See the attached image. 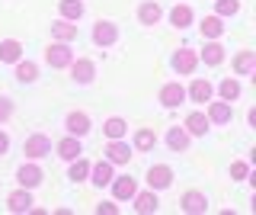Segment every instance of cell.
Listing matches in <instances>:
<instances>
[{
    "label": "cell",
    "mask_w": 256,
    "mask_h": 215,
    "mask_svg": "<svg viewBox=\"0 0 256 215\" xmlns=\"http://www.w3.org/2000/svg\"><path fill=\"white\" fill-rule=\"evenodd\" d=\"M112 193H116V199H132L134 196V180L132 177H118L112 183Z\"/></svg>",
    "instance_id": "obj_12"
},
{
    "label": "cell",
    "mask_w": 256,
    "mask_h": 215,
    "mask_svg": "<svg viewBox=\"0 0 256 215\" xmlns=\"http://www.w3.org/2000/svg\"><path fill=\"white\" fill-rule=\"evenodd\" d=\"M205 209H208V199L202 193H186V196H182V212L196 215V212H205Z\"/></svg>",
    "instance_id": "obj_7"
},
{
    "label": "cell",
    "mask_w": 256,
    "mask_h": 215,
    "mask_svg": "<svg viewBox=\"0 0 256 215\" xmlns=\"http://www.w3.org/2000/svg\"><path fill=\"white\" fill-rule=\"evenodd\" d=\"M6 202H10V209H13V212H29V209H32L29 193H13L10 199H6Z\"/></svg>",
    "instance_id": "obj_25"
},
{
    "label": "cell",
    "mask_w": 256,
    "mask_h": 215,
    "mask_svg": "<svg viewBox=\"0 0 256 215\" xmlns=\"http://www.w3.org/2000/svg\"><path fill=\"white\" fill-rule=\"evenodd\" d=\"M68 129H70V135H86L90 132V119L84 113H70L68 116Z\"/></svg>",
    "instance_id": "obj_10"
},
{
    "label": "cell",
    "mask_w": 256,
    "mask_h": 215,
    "mask_svg": "<svg viewBox=\"0 0 256 215\" xmlns=\"http://www.w3.org/2000/svg\"><path fill=\"white\" fill-rule=\"evenodd\" d=\"M166 141H170V148H173V151H186V148H189V135L182 132V129H170Z\"/></svg>",
    "instance_id": "obj_20"
},
{
    "label": "cell",
    "mask_w": 256,
    "mask_h": 215,
    "mask_svg": "<svg viewBox=\"0 0 256 215\" xmlns=\"http://www.w3.org/2000/svg\"><path fill=\"white\" fill-rule=\"evenodd\" d=\"M96 212H100V215H116L118 209H116L112 202H100V205H96Z\"/></svg>",
    "instance_id": "obj_36"
},
{
    "label": "cell",
    "mask_w": 256,
    "mask_h": 215,
    "mask_svg": "<svg viewBox=\"0 0 256 215\" xmlns=\"http://www.w3.org/2000/svg\"><path fill=\"white\" fill-rule=\"evenodd\" d=\"M52 36L61 39V42H74V39H77V26H70V23H54Z\"/></svg>",
    "instance_id": "obj_17"
},
{
    "label": "cell",
    "mask_w": 256,
    "mask_h": 215,
    "mask_svg": "<svg viewBox=\"0 0 256 215\" xmlns=\"http://www.w3.org/2000/svg\"><path fill=\"white\" fill-rule=\"evenodd\" d=\"M16 77H20L22 84H29V81H36V77H38V68L32 65V61H22V65L16 68Z\"/></svg>",
    "instance_id": "obj_28"
},
{
    "label": "cell",
    "mask_w": 256,
    "mask_h": 215,
    "mask_svg": "<svg viewBox=\"0 0 256 215\" xmlns=\"http://www.w3.org/2000/svg\"><path fill=\"white\" fill-rule=\"evenodd\" d=\"M10 113H13V106H10V103H6V100H0V119H6Z\"/></svg>",
    "instance_id": "obj_37"
},
{
    "label": "cell",
    "mask_w": 256,
    "mask_h": 215,
    "mask_svg": "<svg viewBox=\"0 0 256 215\" xmlns=\"http://www.w3.org/2000/svg\"><path fill=\"white\" fill-rule=\"evenodd\" d=\"M20 183H22V186H26V189H32V186H38V183H42V170H38V167H22V170H20Z\"/></svg>",
    "instance_id": "obj_14"
},
{
    "label": "cell",
    "mask_w": 256,
    "mask_h": 215,
    "mask_svg": "<svg viewBox=\"0 0 256 215\" xmlns=\"http://www.w3.org/2000/svg\"><path fill=\"white\" fill-rule=\"evenodd\" d=\"M230 177H234V180H244L246 177V164H230Z\"/></svg>",
    "instance_id": "obj_35"
},
{
    "label": "cell",
    "mask_w": 256,
    "mask_h": 215,
    "mask_svg": "<svg viewBox=\"0 0 256 215\" xmlns=\"http://www.w3.org/2000/svg\"><path fill=\"white\" fill-rule=\"evenodd\" d=\"M93 183L96 186H106V183H112V164L109 161H100L93 167Z\"/></svg>",
    "instance_id": "obj_15"
},
{
    "label": "cell",
    "mask_w": 256,
    "mask_h": 215,
    "mask_svg": "<svg viewBox=\"0 0 256 215\" xmlns=\"http://www.w3.org/2000/svg\"><path fill=\"white\" fill-rule=\"evenodd\" d=\"M6 148H10V141H6V135H4V132H0V154H4V151H6Z\"/></svg>",
    "instance_id": "obj_38"
},
{
    "label": "cell",
    "mask_w": 256,
    "mask_h": 215,
    "mask_svg": "<svg viewBox=\"0 0 256 215\" xmlns=\"http://www.w3.org/2000/svg\"><path fill=\"white\" fill-rule=\"evenodd\" d=\"M208 116H212L214 122H228V119H230V106H228V103H212Z\"/></svg>",
    "instance_id": "obj_30"
},
{
    "label": "cell",
    "mask_w": 256,
    "mask_h": 215,
    "mask_svg": "<svg viewBox=\"0 0 256 215\" xmlns=\"http://www.w3.org/2000/svg\"><path fill=\"white\" fill-rule=\"evenodd\" d=\"M58 154L64 157V161H74V157L80 154V145H77V138H64L61 145H58Z\"/></svg>",
    "instance_id": "obj_24"
},
{
    "label": "cell",
    "mask_w": 256,
    "mask_h": 215,
    "mask_svg": "<svg viewBox=\"0 0 256 215\" xmlns=\"http://www.w3.org/2000/svg\"><path fill=\"white\" fill-rule=\"evenodd\" d=\"M134 209H138L141 215L157 212V196H154V193H141V196H138V202H134Z\"/></svg>",
    "instance_id": "obj_21"
},
{
    "label": "cell",
    "mask_w": 256,
    "mask_h": 215,
    "mask_svg": "<svg viewBox=\"0 0 256 215\" xmlns=\"http://www.w3.org/2000/svg\"><path fill=\"white\" fill-rule=\"evenodd\" d=\"M102 132H106L109 138H122V135L128 132V125L122 122V119H109V122H106V129H102Z\"/></svg>",
    "instance_id": "obj_31"
},
{
    "label": "cell",
    "mask_w": 256,
    "mask_h": 215,
    "mask_svg": "<svg viewBox=\"0 0 256 215\" xmlns=\"http://www.w3.org/2000/svg\"><path fill=\"white\" fill-rule=\"evenodd\" d=\"M106 154H109V161H112V164H128L132 151H128V145H122L118 138H112V145L106 148Z\"/></svg>",
    "instance_id": "obj_6"
},
{
    "label": "cell",
    "mask_w": 256,
    "mask_h": 215,
    "mask_svg": "<svg viewBox=\"0 0 256 215\" xmlns=\"http://www.w3.org/2000/svg\"><path fill=\"white\" fill-rule=\"evenodd\" d=\"M186 129H189L192 135H205V132H208V119H205L202 113H189V116H186Z\"/></svg>",
    "instance_id": "obj_16"
},
{
    "label": "cell",
    "mask_w": 256,
    "mask_h": 215,
    "mask_svg": "<svg viewBox=\"0 0 256 215\" xmlns=\"http://www.w3.org/2000/svg\"><path fill=\"white\" fill-rule=\"evenodd\" d=\"M237 10H240L237 0H218V13L221 17H230V13H237Z\"/></svg>",
    "instance_id": "obj_34"
},
{
    "label": "cell",
    "mask_w": 256,
    "mask_h": 215,
    "mask_svg": "<svg viewBox=\"0 0 256 215\" xmlns=\"http://www.w3.org/2000/svg\"><path fill=\"white\" fill-rule=\"evenodd\" d=\"M182 100H186V90H182L180 84H166L164 90H160V103H164V106H180Z\"/></svg>",
    "instance_id": "obj_4"
},
{
    "label": "cell",
    "mask_w": 256,
    "mask_h": 215,
    "mask_svg": "<svg viewBox=\"0 0 256 215\" xmlns=\"http://www.w3.org/2000/svg\"><path fill=\"white\" fill-rule=\"evenodd\" d=\"M70 74H74V81H80V84L93 81V61H86V58L74 61V65H70Z\"/></svg>",
    "instance_id": "obj_9"
},
{
    "label": "cell",
    "mask_w": 256,
    "mask_h": 215,
    "mask_svg": "<svg viewBox=\"0 0 256 215\" xmlns=\"http://www.w3.org/2000/svg\"><path fill=\"white\" fill-rule=\"evenodd\" d=\"M221 33H224V26H221L218 17H205V20H202V36H205V39H218Z\"/></svg>",
    "instance_id": "obj_18"
},
{
    "label": "cell",
    "mask_w": 256,
    "mask_h": 215,
    "mask_svg": "<svg viewBox=\"0 0 256 215\" xmlns=\"http://www.w3.org/2000/svg\"><path fill=\"white\" fill-rule=\"evenodd\" d=\"M52 151V141L45 138V135H32V138L22 145V154L26 157H42V154H48Z\"/></svg>",
    "instance_id": "obj_2"
},
{
    "label": "cell",
    "mask_w": 256,
    "mask_h": 215,
    "mask_svg": "<svg viewBox=\"0 0 256 215\" xmlns=\"http://www.w3.org/2000/svg\"><path fill=\"white\" fill-rule=\"evenodd\" d=\"M253 68H256V52H240L234 58V71H237V74H250Z\"/></svg>",
    "instance_id": "obj_11"
},
{
    "label": "cell",
    "mask_w": 256,
    "mask_h": 215,
    "mask_svg": "<svg viewBox=\"0 0 256 215\" xmlns=\"http://www.w3.org/2000/svg\"><path fill=\"white\" fill-rule=\"evenodd\" d=\"M154 145H157V138H154L150 129H141L138 135H134V148H138V151H150Z\"/></svg>",
    "instance_id": "obj_23"
},
{
    "label": "cell",
    "mask_w": 256,
    "mask_h": 215,
    "mask_svg": "<svg viewBox=\"0 0 256 215\" xmlns=\"http://www.w3.org/2000/svg\"><path fill=\"white\" fill-rule=\"evenodd\" d=\"M22 55V45L13 42V39H6V42H0V61H20Z\"/></svg>",
    "instance_id": "obj_13"
},
{
    "label": "cell",
    "mask_w": 256,
    "mask_h": 215,
    "mask_svg": "<svg viewBox=\"0 0 256 215\" xmlns=\"http://www.w3.org/2000/svg\"><path fill=\"white\" fill-rule=\"evenodd\" d=\"M93 39H96V45H112L116 42V26L112 23H96Z\"/></svg>",
    "instance_id": "obj_8"
},
{
    "label": "cell",
    "mask_w": 256,
    "mask_h": 215,
    "mask_svg": "<svg viewBox=\"0 0 256 215\" xmlns=\"http://www.w3.org/2000/svg\"><path fill=\"white\" fill-rule=\"evenodd\" d=\"M148 183H150V189H166L173 183V170H170V167H164V164L150 167V170H148Z\"/></svg>",
    "instance_id": "obj_1"
},
{
    "label": "cell",
    "mask_w": 256,
    "mask_h": 215,
    "mask_svg": "<svg viewBox=\"0 0 256 215\" xmlns=\"http://www.w3.org/2000/svg\"><path fill=\"white\" fill-rule=\"evenodd\" d=\"M138 17H141L144 26H154V23L160 20V4H144L141 10H138Z\"/></svg>",
    "instance_id": "obj_19"
},
{
    "label": "cell",
    "mask_w": 256,
    "mask_h": 215,
    "mask_svg": "<svg viewBox=\"0 0 256 215\" xmlns=\"http://www.w3.org/2000/svg\"><path fill=\"white\" fill-rule=\"evenodd\" d=\"M198 65V58H196V52H176L173 55V68L180 71V74H192Z\"/></svg>",
    "instance_id": "obj_5"
},
{
    "label": "cell",
    "mask_w": 256,
    "mask_h": 215,
    "mask_svg": "<svg viewBox=\"0 0 256 215\" xmlns=\"http://www.w3.org/2000/svg\"><path fill=\"white\" fill-rule=\"evenodd\" d=\"M221 97H224V100H237V97H240V84L228 77V81L221 84Z\"/></svg>",
    "instance_id": "obj_32"
},
{
    "label": "cell",
    "mask_w": 256,
    "mask_h": 215,
    "mask_svg": "<svg viewBox=\"0 0 256 215\" xmlns=\"http://www.w3.org/2000/svg\"><path fill=\"white\" fill-rule=\"evenodd\" d=\"M208 97H212V84H208V81H196V84H192V100H196V103H208Z\"/></svg>",
    "instance_id": "obj_27"
},
{
    "label": "cell",
    "mask_w": 256,
    "mask_h": 215,
    "mask_svg": "<svg viewBox=\"0 0 256 215\" xmlns=\"http://www.w3.org/2000/svg\"><path fill=\"white\" fill-rule=\"evenodd\" d=\"M86 173H90V164L80 161V157H74V167H70V180H84Z\"/></svg>",
    "instance_id": "obj_33"
},
{
    "label": "cell",
    "mask_w": 256,
    "mask_h": 215,
    "mask_svg": "<svg viewBox=\"0 0 256 215\" xmlns=\"http://www.w3.org/2000/svg\"><path fill=\"white\" fill-rule=\"evenodd\" d=\"M170 23H173V26H189V23H192V10H189V7H173V13H170Z\"/></svg>",
    "instance_id": "obj_22"
},
{
    "label": "cell",
    "mask_w": 256,
    "mask_h": 215,
    "mask_svg": "<svg viewBox=\"0 0 256 215\" xmlns=\"http://www.w3.org/2000/svg\"><path fill=\"white\" fill-rule=\"evenodd\" d=\"M202 58H205V65H221V61H224V49H221V45H205Z\"/></svg>",
    "instance_id": "obj_29"
},
{
    "label": "cell",
    "mask_w": 256,
    "mask_h": 215,
    "mask_svg": "<svg viewBox=\"0 0 256 215\" xmlns=\"http://www.w3.org/2000/svg\"><path fill=\"white\" fill-rule=\"evenodd\" d=\"M58 7L68 20H80V13H84V4H80V0H61Z\"/></svg>",
    "instance_id": "obj_26"
},
{
    "label": "cell",
    "mask_w": 256,
    "mask_h": 215,
    "mask_svg": "<svg viewBox=\"0 0 256 215\" xmlns=\"http://www.w3.org/2000/svg\"><path fill=\"white\" fill-rule=\"evenodd\" d=\"M45 61L52 68H68L70 65V49L68 45H52V49L45 52Z\"/></svg>",
    "instance_id": "obj_3"
}]
</instances>
